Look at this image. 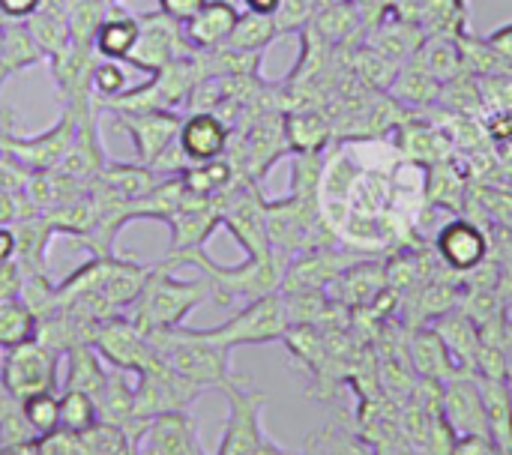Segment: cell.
<instances>
[{"label":"cell","mask_w":512,"mask_h":455,"mask_svg":"<svg viewBox=\"0 0 512 455\" xmlns=\"http://www.w3.org/2000/svg\"><path fill=\"white\" fill-rule=\"evenodd\" d=\"M207 300L213 303V285L204 276L201 279H174V270L153 264L138 300L132 303V309L126 315L141 333H156V330L180 327Z\"/></svg>","instance_id":"6da1fadb"},{"label":"cell","mask_w":512,"mask_h":455,"mask_svg":"<svg viewBox=\"0 0 512 455\" xmlns=\"http://www.w3.org/2000/svg\"><path fill=\"white\" fill-rule=\"evenodd\" d=\"M153 348L168 360L171 369H177L186 381L198 384L201 390H219L228 381L240 378L231 369V348H222L204 336L195 333V327H171V330H156L147 333Z\"/></svg>","instance_id":"7a4b0ae2"},{"label":"cell","mask_w":512,"mask_h":455,"mask_svg":"<svg viewBox=\"0 0 512 455\" xmlns=\"http://www.w3.org/2000/svg\"><path fill=\"white\" fill-rule=\"evenodd\" d=\"M201 66L198 57H177L156 69L150 81L138 87H126L120 96L99 102L102 111H180L189 105L192 90L201 81Z\"/></svg>","instance_id":"3957f363"},{"label":"cell","mask_w":512,"mask_h":455,"mask_svg":"<svg viewBox=\"0 0 512 455\" xmlns=\"http://www.w3.org/2000/svg\"><path fill=\"white\" fill-rule=\"evenodd\" d=\"M288 327H291V321H288L285 297H282V291H276V294H264V297L246 303L225 324H219V327H195V333L234 351V348H246V345L282 342Z\"/></svg>","instance_id":"277c9868"},{"label":"cell","mask_w":512,"mask_h":455,"mask_svg":"<svg viewBox=\"0 0 512 455\" xmlns=\"http://www.w3.org/2000/svg\"><path fill=\"white\" fill-rule=\"evenodd\" d=\"M60 363L63 357L39 339L6 348L0 357V390L18 402L39 393H60Z\"/></svg>","instance_id":"5b68a950"},{"label":"cell","mask_w":512,"mask_h":455,"mask_svg":"<svg viewBox=\"0 0 512 455\" xmlns=\"http://www.w3.org/2000/svg\"><path fill=\"white\" fill-rule=\"evenodd\" d=\"M219 390L228 402V420H225V432L216 447V455H252L267 438L264 423H261L267 396L258 390H249L243 375L228 381Z\"/></svg>","instance_id":"8992f818"},{"label":"cell","mask_w":512,"mask_h":455,"mask_svg":"<svg viewBox=\"0 0 512 455\" xmlns=\"http://www.w3.org/2000/svg\"><path fill=\"white\" fill-rule=\"evenodd\" d=\"M204 390L192 381H186L177 369L168 366L165 357H159L153 366L135 375V420L150 426L153 417L168 411H186L192 402H198Z\"/></svg>","instance_id":"52a82bcc"},{"label":"cell","mask_w":512,"mask_h":455,"mask_svg":"<svg viewBox=\"0 0 512 455\" xmlns=\"http://www.w3.org/2000/svg\"><path fill=\"white\" fill-rule=\"evenodd\" d=\"M138 24H141L138 42H135L132 54L126 57V63L132 69H141V72L153 75L165 63H171L177 57H192L195 54L192 42L186 39L183 21L165 15L162 9L159 12H141Z\"/></svg>","instance_id":"ba28073f"},{"label":"cell","mask_w":512,"mask_h":455,"mask_svg":"<svg viewBox=\"0 0 512 455\" xmlns=\"http://www.w3.org/2000/svg\"><path fill=\"white\" fill-rule=\"evenodd\" d=\"M93 348L99 351V357L123 372H144L147 366H153L162 354L153 348V342L147 339V333H141L129 315H114L108 321L99 324L96 336H93Z\"/></svg>","instance_id":"9c48e42d"},{"label":"cell","mask_w":512,"mask_h":455,"mask_svg":"<svg viewBox=\"0 0 512 455\" xmlns=\"http://www.w3.org/2000/svg\"><path fill=\"white\" fill-rule=\"evenodd\" d=\"M222 198H198V195H186V201L180 204V210L165 222L171 231V243H168V255L162 258V264H171L195 249H204V243L213 237L216 228H222Z\"/></svg>","instance_id":"30bf717a"},{"label":"cell","mask_w":512,"mask_h":455,"mask_svg":"<svg viewBox=\"0 0 512 455\" xmlns=\"http://www.w3.org/2000/svg\"><path fill=\"white\" fill-rule=\"evenodd\" d=\"M135 150V162L153 165L180 135L183 111H108Z\"/></svg>","instance_id":"8fae6325"},{"label":"cell","mask_w":512,"mask_h":455,"mask_svg":"<svg viewBox=\"0 0 512 455\" xmlns=\"http://www.w3.org/2000/svg\"><path fill=\"white\" fill-rule=\"evenodd\" d=\"M360 252H342L336 246H315L288 261L285 279H282V294H297V291H327L345 267H351Z\"/></svg>","instance_id":"7c38bea8"},{"label":"cell","mask_w":512,"mask_h":455,"mask_svg":"<svg viewBox=\"0 0 512 455\" xmlns=\"http://www.w3.org/2000/svg\"><path fill=\"white\" fill-rule=\"evenodd\" d=\"M435 258L453 273H471L489 258V234L471 219H453L435 234Z\"/></svg>","instance_id":"4fadbf2b"},{"label":"cell","mask_w":512,"mask_h":455,"mask_svg":"<svg viewBox=\"0 0 512 455\" xmlns=\"http://www.w3.org/2000/svg\"><path fill=\"white\" fill-rule=\"evenodd\" d=\"M96 48H81V45H66L57 57L48 60L51 78L57 84V93L63 105H87L99 99L93 93V66H96Z\"/></svg>","instance_id":"5bb4252c"},{"label":"cell","mask_w":512,"mask_h":455,"mask_svg":"<svg viewBox=\"0 0 512 455\" xmlns=\"http://www.w3.org/2000/svg\"><path fill=\"white\" fill-rule=\"evenodd\" d=\"M231 141V126L216 114V111H189L183 114V126L177 135V144L189 165L213 162L225 156Z\"/></svg>","instance_id":"9a60e30c"},{"label":"cell","mask_w":512,"mask_h":455,"mask_svg":"<svg viewBox=\"0 0 512 455\" xmlns=\"http://www.w3.org/2000/svg\"><path fill=\"white\" fill-rule=\"evenodd\" d=\"M444 417L459 435H486L489 438V417L480 393L477 375H456L444 384Z\"/></svg>","instance_id":"2e32d148"},{"label":"cell","mask_w":512,"mask_h":455,"mask_svg":"<svg viewBox=\"0 0 512 455\" xmlns=\"http://www.w3.org/2000/svg\"><path fill=\"white\" fill-rule=\"evenodd\" d=\"M96 411H99V420L111 423V426H120L135 444H141L147 426L135 420V381H132V372H123V369H108V378H105V387L96 399Z\"/></svg>","instance_id":"e0dca14e"},{"label":"cell","mask_w":512,"mask_h":455,"mask_svg":"<svg viewBox=\"0 0 512 455\" xmlns=\"http://www.w3.org/2000/svg\"><path fill=\"white\" fill-rule=\"evenodd\" d=\"M405 351H408V360H411L417 378H429V381L447 384L450 378L462 375V369L456 366V360L450 357L444 339L438 336V330L432 324L411 327L408 339H405Z\"/></svg>","instance_id":"ac0fdd59"},{"label":"cell","mask_w":512,"mask_h":455,"mask_svg":"<svg viewBox=\"0 0 512 455\" xmlns=\"http://www.w3.org/2000/svg\"><path fill=\"white\" fill-rule=\"evenodd\" d=\"M387 288V273H384V261H372V258H357L351 267H345L339 273V279L327 288V297L336 300L345 309H360V306H372V300Z\"/></svg>","instance_id":"d6986e66"},{"label":"cell","mask_w":512,"mask_h":455,"mask_svg":"<svg viewBox=\"0 0 512 455\" xmlns=\"http://www.w3.org/2000/svg\"><path fill=\"white\" fill-rule=\"evenodd\" d=\"M159 455H201L198 423L186 411H168L150 420L144 438Z\"/></svg>","instance_id":"ffe728a7"},{"label":"cell","mask_w":512,"mask_h":455,"mask_svg":"<svg viewBox=\"0 0 512 455\" xmlns=\"http://www.w3.org/2000/svg\"><path fill=\"white\" fill-rule=\"evenodd\" d=\"M237 18H240V9L234 0H207L189 21H183V30L192 48L204 51V48L225 45Z\"/></svg>","instance_id":"44dd1931"},{"label":"cell","mask_w":512,"mask_h":455,"mask_svg":"<svg viewBox=\"0 0 512 455\" xmlns=\"http://www.w3.org/2000/svg\"><path fill=\"white\" fill-rule=\"evenodd\" d=\"M429 324L444 339V345H447L450 357L456 360V366L462 372L474 375V369H477V351H480V330H477V324L459 306L450 309V312H444V315H438Z\"/></svg>","instance_id":"7402d4cb"},{"label":"cell","mask_w":512,"mask_h":455,"mask_svg":"<svg viewBox=\"0 0 512 455\" xmlns=\"http://www.w3.org/2000/svg\"><path fill=\"white\" fill-rule=\"evenodd\" d=\"M138 33H141V24H138V15H132L129 9H123L120 3H108V12H105V21L99 24L96 30V54L105 57V60H120L126 63V57L132 54L135 42H138Z\"/></svg>","instance_id":"603a6c76"},{"label":"cell","mask_w":512,"mask_h":455,"mask_svg":"<svg viewBox=\"0 0 512 455\" xmlns=\"http://www.w3.org/2000/svg\"><path fill=\"white\" fill-rule=\"evenodd\" d=\"M282 129L291 153H324L333 138V123L315 108H288Z\"/></svg>","instance_id":"cb8c5ba5"},{"label":"cell","mask_w":512,"mask_h":455,"mask_svg":"<svg viewBox=\"0 0 512 455\" xmlns=\"http://www.w3.org/2000/svg\"><path fill=\"white\" fill-rule=\"evenodd\" d=\"M480 393L489 417V438L501 453L512 455V387L501 378H480Z\"/></svg>","instance_id":"d4e9b609"},{"label":"cell","mask_w":512,"mask_h":455,"mask_svg":"<svg viewBox=\"0 0 512 455\" xmlns=\"http://www.w3.org/2000/svg\"><path fill=\"white\" fill-rule=\"evenodd\" d=\"M42 60H45V54L39 51V45L27 33L24 21H6L3 36H0V90L12 75L24 72Z\"/></svg>","instance_id":"484cf974"},{"label":"cell","mask_w":512,"mask_h":455,"mask_svg":"<svg viewBox=\"0 0 512 455\" xmlns=\"http://www.w3.org/2000/svg\"><path fill=\"white\" fill-rule=\"evenodd\" d=\"M390 93L405 105H429V102L438 99L441 84L435 81V75L429 72L423 54L417 51L414 57L399 63V72H396V78L390 84Z\"/></svg>","instance_id":"4316f807"},{"label":"cell","mask_w":512,"mask_h":455,"mask_svg":"<svg viewBox=\"0 0 512 455\" xmlns=\"http://www.w3.org/2000/svg\"><path fill=\"white\" fill-rule=\"evenodd\" d=\"M114 195H120L123 201H138L144 198L159 180L162 174H156L150 165H141V162H117V159H108L99 174H96Z\"/></svg>","instance_id":"83f0119b"},{"label":"cell","mask_w":512,"mask_h":455,"mask_svg":"<svg viewBox=\"0 0 512 455\" xmlns=\"http://www.w3.org/2000/svg\"><path fill=\"white\" fill-rule=\"evenodd\" d=\"M63 360H66V372H60V375H66L63 390H81V393L99 399L105 378H108V366L99 357V351L93 345H78Z\"/></svg>","instance_id":"f1b7e54d"},{"label":"cell","mask_w":512,"mask_h":455,"mask_svg":"<svg viewBox=\"0 0 512 455\" xmlns=\"http://www.w3.org/2000/svg\"><path fill=\"white\" fill-rule=\"evenodd\" d=\"M303 455H375L372 444L360 432H348L336 423L312 432L303 444Z\"/></svg>","instance_id":"f546056e"},{"label":"cell","mask_w":512,"mask_h":455,"mask_svg":"<svg viewBox=\"0 0 512 455\" xmlns=\"http://www.w3.org/2000/svg\"><path fill=\"white\" fill-rule=\"evenodd\" d=\"M27 33L33 36V42L39 45V51L45 54V60L57 57L66 45H69V27H66V15L39 6L27 21H24Z\"/></svg>","instance_id":"4dcf8cb0"},{"label":"cell","mask_w":512,"mask_h":455,"mask_svg":"<svg viewBox=\"0 0 512 455\" xmlns=\"http://www.w3.org/2000/svg\"><path fill=\"white\" fill-rule=\"evenodd\" d=\"M108 0H69L66 9V27H69V42L81 48H93L96 30L105 21Z\"/></svg>","instance_id":"1f68e13d"},{"label":"cell","mask_w":512,"mask_h":455,"mask_svg":"<svg viewBox=\"0 0 512 455\" xmlns=\"http://www.w3.org/2000/svg\"><path fill=\"white\" fill-rule=\"evenodd\" d=\"M81 455H135L138 444L120 429L105 420H96L87 432L75 435Z\"/></svg>","instance_id":"d6a6232c"},{"label":"cell","mask_w":512,"mask_h":455,"mask_svg":"<svg viewBox=\"0 0 512 455\" xmlns=\"http://www.w3.org/2000/svg\"><path fill=\"white\" fill-rule=\"evenodd\" d=\"M312 27L318 30V36L327 45H336V42H345L348 33H354L357 27H363V18H360L354 0H345V3L321 6L315 12V18H312Z\"/></svg>","instance_id":"836d02e7"},{"label":"cell","mask_w":512,"mask_h":455,"mask_svg":"<svg viewBox=\"0 0 512 455\" xmlns=\"http://www.w3.org/2000/svg\"><path fill=\"white\" fill-rule=\"evenodd\" d=\"M276 42V24L273 15H261V12H240L231 36L225 45L237 48V51H267Z\"/></svg>","instance_id":"e575fe53"},{"label":"cell","mask_w":512,"mask_h":455,"mask_svg":"<svg viewBox=\"0 0 512 455\" xmlns=\"http://www.w3.org/2000/svg\"><path fill=\"white\" fill-rule=\"evenodd\" d=\"M36 318L18 297L0 300V351L36 339Z\"/></svg>","instance_id":"d590c367"},{"label":"cell","mask_w":512,"mask_h":455,"mask_svg":"<svg viewBox=\"0 0 512 455\" xmlns=\"http://www.w3.org/2000/svg\"><path fill=\"white\" fill-rule=\"evenodd\" d=\"M429 72L435 75V81L444 87L450 81H456L462 72H465V57H462V48L459 42H450V39H435L429 42L426 48H420Z\"/></svg>","instance_id":"8d00e7d4"},{"label":"cell","mask_w":512,"mask_h":455,"mask_svg":"<svg viewBox=\"0 0 512 455\" xmlns=\"http://www.w3.org/2000/svg\"><path fill=\"white\" fill-rule=\"evenodd\" d=\"M18 300L30 309V315L36 318V324L45 321L48 315H54L60 309V303H57V285L48 282V273H24Z\"/></svg>","instance_id":"74e56055"},{"label":"cell","mask_w":512,"mask_h":455,"mask_svg":"<svg viewBox=\"0 0 512 455\" xmlns=\"http://www.w3.org/2000/svg\"><path fill=\"white\" fill-rule=\"evenodd\" d=\"M57 399H60V429L63 432L81 435V432H87L99 420L93 396H87L81 390H63Z\"/></svg>","instance_id":"f35d334b"},{"label":"cell","mask_w":512,"mask_h":455,"mask_svg":"<svg viewBox=\"0 0 512 455\" xmlns=\"http://www.w3.org/2000/svg\"><path fill=\"white\" fill-rule=\"evenodd\" d=\"M57 396L60 393H39V396H30L21 402L24 420L36 438H45L60 429V399Z\"/></svg>","instance_id":"ab89813d"},{"label":"cell","mask_w":512,"mask_h":455,"mask_svg":"<svg viewBox=\"0 0 512 455\" xmlns=\"http://www.w3.org/2000/svg\"><path fill=\"white\" fill-rule=\"evenodd\" d=\"M354 66H357V75L363 78V84H369V87H390L396 72H399V63L384 57L372 45L357 51V63Z\"/></svg>","instance_id":"60d3db41"},{"label":"cell","mask_w":512,"mask_h":455,"mask_svg":"<svg viewBox=\"0 0 512 455\" xmlns=\"http://www.w3.org/2000/svg\"><path fill=\"white\" fill-rule=\"evenodd\" d=\"M315 12H318V0H282L279 9L273 12L276 39L294 36V33L306 30V27L312 24Z\"/></svg>","instance_id":"b9f144b4"},{"label":"cell","mask_w":512,"mask_h":455,"mask_svg":"<svg viewBox=\"0 0 512 455\" xmlns=\"http://www.w3.org/2000/svg\"><path fill=\"white\" fill-rule=\"evenodd\" d=\"M126 87H129V75H126L123 63L99 57L96 66H93V93L99 96V102L120 96Z\"/></svg>","instance_id":"7bdbcfd3"},{"label":"cell","mask_w":512,"mask_h":455,"mask_svg":"<svg viewBox=\"0 0 512 455\" xmlns=\"http://www.w3.org/2000/svg\"><path fill=\"white\" fill-rule=\"evenodd\" d=\"M27 177H30V171L21 162H15L12 156L0 153V192H6V195L24 192Z\"/></svg>","instance_id":"ee69618b"},{"label":"cell","mask_w":512,"mask_h":455,"mask_svg":"<svg viewBox=\"0 0 512 455\" xmlns=\"http://www.w3.org/2000/svg\"><path fill=\"white\" fill-rule=\"evenodd\" d=\"M498 447L486 435H459L450 455H495Z\"/></svg>","instance_id":"f6af8a7d"},{"label":"cell","mask_w":512,"mask_h":455,"mask_svg":"<svg viewBox=\"0 0 512 455\" xmlns=\"http://www.w3.org/2000/svg\"><path fill=\"white\" fill-rule=\"evenodd\" d=\"M39 6H42V0H0V18L3 21H27Z\"/></svg>","instance_id":"bcb514c9"},{"label":"cell","mask_w":512,"mask_h":455,"mask_svg":"<svg viewBox=\"0 0 512 455\" xmlns=\"http://www.w3.org/2000/svg\"><path fill=\"white\" fill-rule=\"evenodd\" d=\"M207 0H159V9L177 21H189Z\"/></svg>","instance_id":"7dc6e473"},{"label":"cell","mask_w":512,"mask_h":455,"mask_svg":"<svg viewBox=\"0 0 512 455\" xmlns=\"http://www.w3.org/2000/svg\"><path fill=\"white\" fill-rule=\"evenodd\" d=\"M486 42L507 60L512 66V21H507V24H501V27H495L489 36H486Z\"/></svg>","instance_id":"c3c4849f"},{"label":"cell","mask_w":512,"mask_h":455,"mask_svg":"<svg viewBox=\"0 0 512 455\" xmlns=\"http://www.w3.org/2000/svg\"><path fill=\"white\" fill-rule=\"evenodd\" d=\"M15 252H18V240L12 225H0V264L15 261Z\"/></svg>","instance_id":"681fc988"},{"label":"cell","mask_w":512,"mask_h":455,"mask_svg":"<svg viewBox=\"0 0 512 455\" xmlns=\"http://www.w3.org/2000/svg\"><path fill=\"white\" fill-rule=\"evenodd\" d=\"M246 6V12H261V15H273L279 9L282 0H240Z\"/></svg>","instance_id":"f907efd6"},{"label":"cell","mask_w":512,"mask_h":455,"mask_svg":"<svg viewBox=\"0 0 512 455\" xmlns=\"http://www.w3.org/2000/svg\"><path fill=\"white\" fill-rule=\"evenodd\" d=\"M504 372H507V384L512 387V321L507 318V333H504Z\"/></svg>","instance_id":"816d5d0a"},{"label":"cell","mask_w":512,"mask_h":455,"mask_svg":"<svg viewBox=\"0 0 512 455\" xmlns=\"http://www.w3.org/2000/svg\"><path fill=\"white\" fill-rule=\"evenodd\" d=\"M3 455H42V450H39V438H36V441H24V444L3 447Z\"/></svg>","instance_id":"f5cc1de1"},{"label":"cell","mask_w":512,"mask_h":455,"mask_svg":"<svg viewBox=\"0 0 512 455\" xmlns=\"http://www.w3.org/2000/svg\"><path fill=\"white\" fill-rule=\"evenodd\" d=\"M252 455H303V453H294V450H285L282 444H276V441H270V438H264L261 441V447L255 450Z\"/></svg>","instance_id":"db71d44e"},{"label":"cell","mask_w":512,"mask_h":455,"mask_svg":"<svg viewBox=\"0 0 512 455\" xmlns=\"http://www.w3.org/2000/svg\"><path fill=\"white\" fill-rule=\"evenodd\" d=\"M135 455H159V453H156L147 441H141V444H138V450H135Z\"/></svg>","instance_id":"11a10c76"},{"label":"cell","mask_w":512,"mask_h":455,"mask_svg":"<svg viewBox=\"0 0 512 455\" xmlns=\"http://www.w3.org/2000/svg\"><path fill=\"white\" fill-rule=\"evenodd\" d=\"M0 36H3V21H0Z\"/></svg>","instance_id":"9f6ffc18"},{"label":"cell","mask_w":512,"mask_h":455,"mask_svg":"<svg viewBox=\"0 0 512 455\" xmlns=\"http://www.w3.org/2000/svg\"><path fill=\"white\" fill-rule=\"evenodd\" d=\"M0 455H3V441H0Z\"/></svg>","instance_id":"6f0895ef"},{"label":"cell","mask_w":512,"mask_h":455,"mask_svg":"<svg viewBox=\"0 0 512 455\" xmlns=\"http://www.w3.org/2000/svg\"><path fill=\"white\" fill-rule=\"evenodd\" d=\"M108 3H120V0H108Z\"/></svg>","instance_id":"680465c9"}]
</instances>
